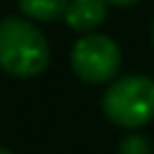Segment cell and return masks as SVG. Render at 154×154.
Masks as SVG:
<instances>
[{
	"instance_id": "5b68a950",
	"label": "cell",
	"mask_w": 154,
	"mask_h": 154,
	"mask_svg": "<svg viewBox=\"0 0 154 154\" xmlns=\"http://www.w3.org/2000/svg\"><path fill=\"white\" fill-rule=\"evenodd\" d=\"M70 0H19V11L30 19V22H54V19H65Z\"/></svg>"
},
{
	"instance_id": "6da1fadb",
	"label": "cell",
	"mask_w": 154,
	"mask_h": 154,
	"mask_svg": "<svg viewBox=\"0 0 154 154\" xmlns=\"http://www.w3.org/2000/svg\"><path fill=\"white\" fill-rule=\"evenodd\" d=\"M46 35L22 16L0 19V70L16 79H32L49 65Z\"/></svg>"
},
{
	"instance_id": "52a82bcc",
	"label": "cell",
	"mask_w": 154,
	"mask_h": 154,
	"mask_svg": "<svg viewBox=\"0 0 154 154\" xmlns=\"http://www.w3.org/2000/svg\"><path fill=\"white\" fill-rule=\"evenodd\" d=\"M106 3H108V5H122V8H125V5H135L138 0H106Z\"/></svg>"
},
{
	"instance_id": "277c9868",
	"label": "cell",
	"mask_w": 154,
	"mask_h": 154,
	"mask_svg": "<svg viewBox=\"0 0 154 154\" xmlns=\"http://www.w3.org/2000/svg\"><path fill=\"white\" fill-rule=\"evenodd\" d=\"M106 14H108L106 0H70L65 11V22L76 32H92L106 22Z\"/></svg>"
},
{
	"instance_id": "9c48e42d",
	"label": "cell",
	"mask_w": 154,
	"mask_h": 154,
	"mask_svg": "<svg viewBox=\"0 0 154 154\" xmlns=\"http://www.w3.org/2000/svg\"><path fill=\"white\" fill-rule=\"evenodd\" d=\"M152 38H154V27H152Z\"/></svg>"
},
{
	"instance_id": "ba28073f",
	"label": "cell",
	"mask_w": 154,
	"mask_h": 154,
	"mask_svg": "<svg viewBox=\"0 0 154 154\" xmlns=\"http://www.w3.org/2000/svg\"><path fill=\"white\" fill-rule=\"evenodd\" d=\"M0 154H11V152H8V149H0Z\"/></svg>"
},
{
	"instance_id": "3957f363",
	"label": "cell",
	"mask_w": 154,
	"mask_h": 154,
	"mask_svg": "<svg viewBox=\"0 0 154 154\" xmlns=\"http://www.w3.org/2000/svg\"><path fill=\"white\" fill-rule=\"evenodd\" d=\"M70 68L84 84H106L122 68V51L114 38L100 32H87L73 43Z\"/></svg>"
},
{
	"instance_id": "8992f818",
	"label": "cell",
	"mask_w": 154,
	"mask_h": 154,
	"mask_svg": "<svg viewBox=\"0 0 154 154\" xmlns=\"http://www.w3.org/2000/svg\"><path fill=\"white\" fill-rule=\"evenodd\" d=\"M119 154H152V146L143 135H127L119 143Z\"/></svg>"
},
{
	"instance_id": "7a4b0ae2",
	"label": "cell",
	"mask_w": 154,
	"mask_h": 154,
	"mask_svg": "<svg viewBox=\"0 0 154 154\" xmlns=\"http://www.w3.org/2000/svg\"><path fill=\"white\" fill-rule=\"evenodd\" d=\"M103 114L116 127L138 130L154 119V79L122 76L103 95Z\"/></svg>"
}]
</instances>
